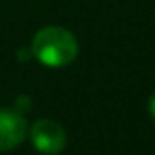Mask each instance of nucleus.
Listing matches in <instances>:
<instances>
[{
    "mask_svg": "<svg viewBox=\"0 0 155 155\" xmlns=\"http://www.w3.org/2000/svg\"><path fill=\"white\" fill-rule=\"evenodd\" d=\"M77 53V38L69 30L59 26L41 28L31 41V55L45 67H65L75 61Z\"/></svg>",
    "mask_w": 155,
    "mask_h": 155,
    "instance_id": "1",
    "label": "nucleus"
},
{
    "mask_svg": "<svg viewBox=\"0 0 155 155\" xmlns=\"http://www.w3.org/2000/svg\"><path fill=\"white\" fill-rule=\"evenodd\" d=\"M31 143L43 155H57L65 147V130L53 120H38L30 130Z\"/></svg>",
    "mask_w": 155,
    "mask_h": 155,
    "instance_id": "2",
    "label": "nucleus"
},
{
    "mask_svg": "<svg viewBox=\"0 0 155 155\" xmlns=\"http://www.w3.org/2000/svg\"><path fill=\"white\" fill-rule=\"evenodd\" d=\"M28 134L26 118L16 110L0 108V151L18 147Z\"/></svg>",
    "mask_w": 155,
    "mask_h": 155,
    "instance_id": "3",
    "label": "nucleus"
},
{
    "mask_svg": "<svg viewBox=\"0 0 155 155\" xmlns=\"http://www.w3.org/2000/svg\"><path fill=\"white\" fill-rule=\"evenodd\" d=\"M31 108V100H30V96H18V100H16V112H20V114H24V112H28V110Z\"/></svg>",
    "mask_w": 155,
    "mask_h": 155,
    "instance_id": "4",
    "label": "nucleus"
},
{
    "mask_svg": "<svg viewBox=\"0 0 155 155\" xmlns=\"http://www.w3.org/2000/svg\"><path fill=\"white\" fill-rule=\"evenodd\" d=\"M149 114H151V118L155 120V94L149 98Z\"/></svg>",
    "mask_w": 155,
    "mask_h": 155,
    "instance_id": "5",
    "label": "nucleus"
}]
</instances>
